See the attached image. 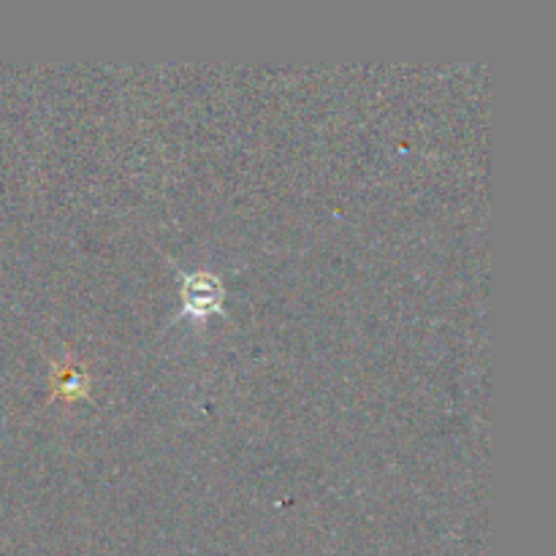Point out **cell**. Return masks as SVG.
Instances as JSON below:
<instances>
[{
    "label": "cell",
    "mask_w": 556,
    "mask_h": 556,
    "mask_svg": "<svg viewBox=\"0 0 556 556\" xmlns=\"http://www.w3.org/2000/svg\"><path fill=\"white\" fill-rule=\"evenodd\" d=\"M220 302V282L212 275H195L190 277L185 286V307L190 313H210Z\"/></svg>",
    "instance_id": "cell-1"
}]
</instances>
